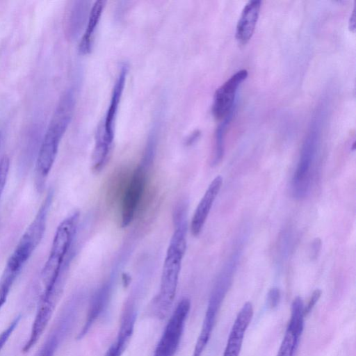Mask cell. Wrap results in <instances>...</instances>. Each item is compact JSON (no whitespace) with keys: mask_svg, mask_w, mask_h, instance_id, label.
Listing matches in <instances>:
<instances>
[{"mask_svg":"<svg viewBox=\"0 0 356 356\" xmlns=\"http://www.w3.org/2000/svg\"><path fill=\"white\" fill-rule=\"evenodd\" d=\"M74 302L66 305L62 314L48 334L38 356H54L55 353L68 331L70 330L76 314Z\"/></svg>","mask_w":356,"mask_h":356,"instance_id":"7c38bea8","label":"cell"},{"mask_svg":"<svg viewBox=\"0 0 356 356\" xmlns=\"http://www.w3.org/2000/svg\"><path fill=\"white\" fill-rule=\"evenodd\" d=\"M222 184V178L220 176L215 177L200 201L191 222V231L193 236H197L201 232Z\"/></svg>","mask_w":356,"mask_h":356,"instance_id":"5bb4252c","label":"cell"},{"mask_svg":"<svg viewBox=\"0 0 356 356\" xmlns=\"http://www.w3.org/2000/svg\"><path fill=\"white\" fill-rule=\"evenodd\" d=\"M76 103L70 88L60 97L41 143L35 163V182L41 189L56 158L60 143L72 120Z\"/></svg>","mask_w":356,"mask_h":356,"instance_id":"7a4b0ae2","label":"cell"},{"mask_svg":"<svg viewBox=\"0 0 356 356\" xmlns=\"http://www.w3.org/2000/svg\"><path fill=\"white\" fill-rule=\"evenodd\" d=\"M321 241L319 238H316L312 243L311 246V258L316 259L320 252L321 248Z\"/></svg>","mask_w":356,"mask_h":356,"instance_id":"d4e9b609","label":"cell"},{"mask_svg":"<svg viewBox=\"0 0 356 356\" xmlns=\"http://www.w3.org/2000/svg\"><path fill=\"white\" fill-rule=\"evenodd\" d=\"M280 300V291L277 287L270 289L267 296V305L270 308H275L277 306Z\"/></svg>","mask_w":356,"mask_h":356,"instance_id":"603a6c76","label":"cell"},{"mask_svg":"<svg viewBox=\"0 0 356 356\" xmlns=\"http://www.w3.org/2000/svg\"><path fill=\"white\" fill-rule=\"evenodd\" d=\"M149 165L142 162L127 182L121 202V225L128 226L134 220L143 196Z\"/></svg>","mask_w":356,"mask_h":356,"instance_id":"9c48e42d","label":"cell"},{"mask_svg":"<svg viewBox=\"0 0 356 356\" xmlns=\"http://www.w3.org/2000/svg\"><path fill=\"white\" fill-rule=\"evenodd\" d=\"M1 131H0V145H1Z\"/></svg>","mask_w":356,"mask_h":356,"instance_id":"83f0119b","label":"cell"},{"mask_svg":"<svg viewBox=\"0 0 356 356\" xmlns=\"http://www.w3.org/2000/svg\"><path fill=\"white\" fill-rule=\"evenodd\" d=\"M10 168V160L3 156L0 160V198L6 187Z\"/></svg>","mask_w":356,"mask_h":356,"instance_id":"44dd1931","label":"cell"},{"mask_svg":"<svg viewBox=\"0 0 356 356\" xmlns=\"http://www.w3.org/2000/svg\"><path fill=\"white\" fill-rule=\"evenodd\" d=\"M105 1H96L91 6L87 19V26L79 45V51L82 55L90 53L95 33L104 11Z\"/></svg>","mask_w":356,"mask_h":356,"instance_id":"2e32d148","label":"cell"},{"mask_svg":"<svg viewBox=\"0 0 356 356\" xmlns=\"http://www.w3.org/2000/svg\"><path fill=\"white\" fill-rule=\"evenodd\" d=\"M21 319V316L19 315L16 316L12 322L8 325V327L3 330V331L0 334V351L5 346L6 342L8 341V339L12 335L15 330L16 329L17 325L19 323Z\"/></svg>","mask_w":356,"mask_h":356,"instance_id":"7402d4cb","label":"cell"},{"mask_svg":"<svg viewBox=\"0 0 356 356\" xmlns=\"http://www.w3.org/2000/svg\"><path fill=\"white\" fill-rule=\"evenodd\" d=\"M305 305L297 296L291 304V316L276 356H296L305 325Z\"/></svg>","mask_w":356,"mask_h":356,"instance_id":"30bf717a","label":"cell"},{"mask_svg":"<svg viewBox=\"0 0 356 356\" xmlns=\"http://www.w3.org/2000/svg\"><path fill=\"white\" fill-rule=\"evenodd\" d=\"M317 139V132L312 129L303 143L292 181V193L297 200L305 198L309 191L312 181L311 169L316 154Z\"/></svg>","mask_w":356,"mask_h":356,"instance_id":"ba28073f","label":"cell"},{"mask_svg":"<svg viewBox=\"0 0 356 356\" xmlns=\"http://www.w3.org/2000/svg\"><path fill=\"white\" fill-rule=\"evenodd\" d=\"M349 28L350 30L353 31L355 29V7L354 8L351 17L350 18Z\"/></svg>","mask_w":356,"mask_h":356,"instance_id":"4316f807","label":"cell"},{"mask_svg":"<svg viewBox=\"0 0 356 356\" xmlns=\"http://www.w3.org/2000/svg\"><path fill=\"white\" fill-rule=\"evenodd\" d=\"M129 72V65H121L113 88L111 100L103 122L98 127L92 155V169L99 171L106 164L112 149L115 124L120 102Z\"/></svg>","mask_w":356,"mask_h":356,"instance_id":"277c9868","label":"cell"},{"mask_svg":"<svg viewBox=\"0 0 356 356\" xmlns=\"http://www.w3.org/2000/svg\"><path fill=\"white\" fill-rule=\"evenodd\" d=\"M136 321V310L134 304L129 302L127 304L123 312L120 329L116 341L114 343L117 347L124 353L126 350L134 332V327Z\"/></svg>","mask_w":356,"mask_h":356,"instance_id":"ac0fdd59","label":"cell"},{"mask_svg":"<svg viewBox=\"0 0 356 356\" xmlns=\"http://www.w3.org/2000/svg\"><path fill=\"white\" fill-rule=\"evenodd\" d=\"M79 219V213L75 211L63 220L56 230L49 256L41 273L42 292L64 286L65 259L74 238Z\"/></svg>","mask_w":356,"mask_h":356,"instance_id":"3957f363","label":"cell"},{"mask_svg":"<svg viewBox=\"0 0 356 356\" xmlns=\"http://www.w3.org/2000/svg\"><path fill=\"white\" fill-rule=\"evenodd\" d=\"M253 314L252 303L246 302L235 318L222 356H239L243 339Z\"/></svg>","mask_w":356,"mask_h":356,"instance_id":"4fadbf2b","label":"cell"},{"mask_svg":"<svg viewBox=\"0 0 356 356\" xmlns=\"http://www.w3.org/2000/svg\"><path fill=\"white\" fill-rule=\"evenodd\" d=\"M52 197L53 193L49 192L8 258L6 266L10 270L20 273L40 244L45 232Z\"/></svg>","mask_w":356,"mask_h":356,"instance_id":"5b68a950","label":"cell"},{"mask_svg":"<svg viewBox=\"0 0 356 356\" xmlns=\"http://www.w3.org/2000/svg\"><path fill=\"white\" fill-rule=\"evenodd\" d=\"M234 109H232L218 125L215 134V143L212 165H218L222 160L224 154V137L227 127L232 119Z\"/></svg>","mask_w":356,"mask_h":356,"instance_id":"ffe728a7","label":"cell"},{"mask_svg":"<svg viewBox=\"0 0 356 356\" xmlns=\"http://www.w3.org/2000/svg\"><path fill=\"white\" fill-rule=\"evenodd\" d=\"M110 291V285L106 284L95 294L91 300L86 321L78 334V339H81L86 334L91 325H92L94 322L104 311L108 300Z\"/></svg>","mask_w":356,"mask_h":356,"instance_id":"e0dca14e","label":"cell"},{"mask_svg":"<svg viewBox=\"0 0 356 356\" xmlns=\"http://www.w3.org/2000/svg\"><path fill=\"white\" fill-rule=\"evenodd\" d=\"M191 309V301L184 298L179 302L172 314L156 347L154 356H174L184 332Z\"/></svg>","mask_w":356,"mask_h":356,"instance_id":"52a82bcc","label":"cell"},{"mask_svg":"<svg viewBox=\"0 0 356 356\" xmlns=\"http://www.w3.org/2000/svg\"><path fill=\"white\" fill-rule=\"evenodd\" d=\"M235 261L229 262L221 272L210 295L200 334L192 356H202L211 338L218 311L231 285Z\"/></svg>","mask_w":356,"mask_h":356,"instance_id":"8992f818","label":"cell"},{"mask_svg":"<svg viewBox=\"0 0 356 356\" xmlns=\"http://www.w3.org/2000/svg\"><path fill=\"white\" fill-rule=\"evenodd\" d=\"M90 1H75L69 17V31L71 35L76 36L87 20L91 8Z\"/></svg>","mask_w":356,"mask_h":356,"instance_id":"d6986e66","label":"cell"},{"mask_svg":"<svg viewBox=\"0 0 356 356\" xmlns=\"http://www.w3.org/2000/svg\"><path fill=\"white\" fill-rule=\"evenodd\" d=\"M261 1H249L244 6L236 29V39L240 45L246 44L251 39L259 18Z\"/></svg>","mask_w":356,"mask_h":356,"instance_id":"9a60e30c","label":"cell"},{"mask_svg":"<svg viewBox=\"0 0 356 356\" xmlns=\"http://www.w3.org/2000/svg\"><path fill=\"white\" fill-rule=\"evenodd\" d=\"M174 215L175 228L164 259L159 292L151 306L154 316L160 319L168 314L174 302L181 262L186 250V208L179 207Z\"/></svg>","mask_w":356,"mask_h":356,"instance_id":"6da1fadb","label":"cell"},{"mask_svg":"<svg viewBox=\"0 0 356 356\" xmlns=\"http://www.w3.org/2000/svg\"><path fill=\"white\" fill-rule=\"evenodd\" d=\"M123 353L113 343L108 349L105 356H122Z\"/></svg>","mask_w":356,"mask_h":356,"instance_id":"484cf974","label":"cell"},{"mask_svg":"<svg viewBox=\"0 0 356 356\" xmlns=\"http://www.w3.org/2000/svg\"><path fill=\"white\" fill-rule=\"evenodd\" d=\"M321 291L320 289H316L309 302H308V304L306 305V307L305 306V314L307 315V314H309L312 309L314 307L315 305L316 304V302H318V300H319L321 296Z\"/></svg>","mask_w":356,"mask_h":356,"instance_id":"cb8c5ba5","label":"cell"},{"mask_svg":"<svg viewBox=\"0 0 356 356\" xmlns=\"http://www.w3.org/2000/svg\"><path fill=\"white\" fill-rule=\"evenodd\" d=\"M248 74L246 70L236 72L216 90L212 104V113L216 119L222 120L233 109L238 88Z\"/></svg>","mask_w":356,"mask_h":356,"instance_id":"8fae6325","label":"cell"}]
</instances>
